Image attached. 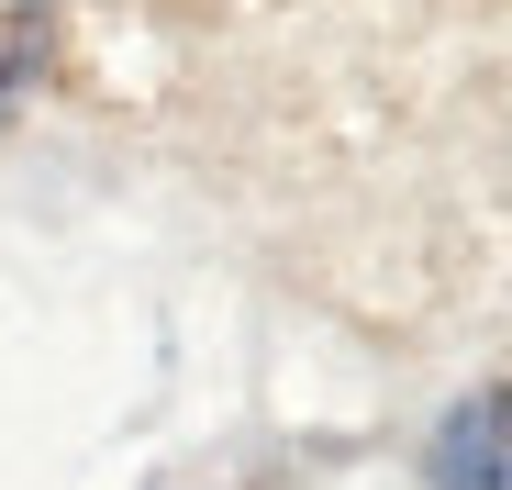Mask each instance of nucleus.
<instances>
[{
  "label": "nucleus",
  "mask_w": 512,
  "mask_h": 490,
  "mask_svg": "<svg viewBox=\"0 0 512 490\" xmlns=\"http://www.w3.org/2000/svg\"><path fill=\"white\" fill-rule=\"evenodd\" d=\"M435 490H512V390H479L435 435Z\"/></svg>",
  "instance_id": "1"
},
{
  "label": "nucleus",
  "mask_w": 512,
  "mask_h": 490,
  "mask_svg": "<svg viewBox=\"0 0 512 490\" xmlns=\"http://www.w3.org/2000/svg\"><path fill=\"white\" fill-rule=\"evenodd\" d=\"M34 67H45V0H0V112Z\"/></svg>",
  "instance_id": "2"
}]
</instances>
